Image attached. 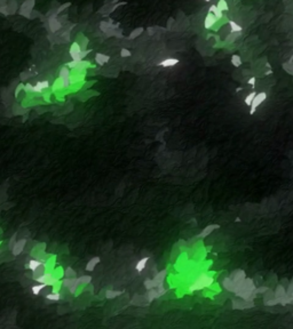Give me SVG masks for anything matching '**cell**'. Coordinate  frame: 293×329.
<instances>
[{"mask_svg":"<svg viewBox=\"0 0 293 329\" xmlns=\"http://www.w3.org/2000/svg\"><path fill=\"white\" fill-rule=\"evenodd\" d=\"M267 100V93L266 92H261L259 93V94H256L254 96V98H253V101H252V104L250 105V113L251 114H254L255 113V111H256V109L260 106L262 103L265 102Z\"/></svg>","mask_w":293,"mask_h":329,"instance_id":"6da1fadb","label":"cell"},{"mask_svg":"<svg viewBox=\"0 0 293 329\" xmlns=\"http://www.w3.org/2000/svg\"><path fill=\"white\" fill-rule=\"evenodd\" d=\"M36 281H37V282H40V283H45V285H47V286H54L55 283L57 282V279H56V277H54L52 273L45 272L43 275H40L39 278H37Z\"/></svg>","mask_w":293,"mask_h":329,"instance_id":"7a4b0ae2","label":"cell"},{"mask_svg":"<svg viewBox=\"0 0 293 329\" xmlns=\"http://www.w3.org/2000/svg\"><path fill=\"white\" fill-rule=\"evenodd\" d=\"M48 87H49L48 80H40L37 81L33 86H29V89H30V92L32 93H43Z\"/></svg>","mask_w":293,"mask_h":329,"instance_id":"3957f363","label":"cell"},{"mask_svg":"<svg viewBox=\"0 0 293 329\" xmlns=\"http://www.w3.org/2000/svg\"><path fill=\"white\" fill-rule=\"evenodd\" d=\"M27 242V239L24 238V239H20V240H16V242L14 243V246L11 247V253L14 256H18L23 251V249L25 247V245Z\"/></svg>","mask_w":293,"mask_h":329,"instance_id":"277c9868","label":"cell"},{"mask_svg":"<svg viewBox=\"0 0 293 329\" xmlns=\"http://www.w3.org/2000/svg\"><path fill=\"white\" fill-rule=\"evenodd\" d=\"M70 55H71V57L73 59V61H82V57L85 56V55L82 53V49H80L79 45H78L77 43H75L72 46H71Z\"/></svg>","mask_w":293,"mask_h":329,"instance_id":"5b68a950","label":"cell"},{"mask_svg":"<svg viewBox=\"0 0 293 329\" xmlns=\"http://www.w3.org/2000/svg\"><path fill=\"white\" fill-rule=\"evenodd\" d=\"M217 18L212 13H208L206 15V17H205V21H204V27L206 29V30H210V29H212V27H214V24L217 23Z\"/></svg>","mask_w":293,"mask_h":329,"instance_id":"8992f818","label":"cell"},{"mask_svg":"<svg viewBox=\"0 0 293 329\" xmlns=\"http://www.w3.org/2000/svg\"><path fill=\"white\" fill-rule=\"evenodd\" d=\"M179 59H163L162 62H159V66H163V68H172L174 65L179 64Z\"/></svg>","mask_w":293,"mask_h":329,"instance_id":"52a82bcc","label":"cell"},{"mask_svg":"<svg viewBox=\"0 0 293 329\" xmlns=\"http://www.w3.org/2000/svg\"><path fill=\"white\" fill-rule=\"evenodd\" d=\"M100 257L98 256H95V257H93V258H91L89 261H88V263L86 264V271H93L94 269H95V266L100 263Z\"/></svg>","mask_w":293,"mask_h":329,"instance_id":"ba28073f","label":"cell"},{"mask_svg":"<svg viewBox=\"0 0 293 329\" xmlns=\"http://www.w3.org/2000/svg\"><path fill=\"white\" fill-rule=\"evenodd\" d=\"M46 272V264H43V263H41V264L39 265L38 267L36 269V270H33V274H32V278H33V280H36L37 278H39L40 275H43V273Z\"/></svg>","mask_w":293,"mask_h":329,"instance_id":"9c48e42d","label":"cell"},{"mask_svg":"<svg viewBox=\"0 0 293 329\" xmlns=\"http://www.w3.org/2000/svg\"><path fill=\"white\" fill-rule=\"evenodd\" d=\"M208 13H212L214 16L217 17V20H221L223 17V11H220V9L217 8V5H211V7L208 8Z\"/></svg>","mask_w":293,"mask_h":329,"instance_id":"30bf717a","label":"cell"},{"mask_svg":"<svg viewBox=\"0 0 293 329\" xmlns=\"http://www.w3.org/2000/svg\"><path fill=\"white\" fill-rule=\"evenodd\" d=\"M109 59H110V57H109L108 55L101 54V53L96 54V56H95V62H96L98 65H104L105 63H108Z\"/></svg>","mask_w":293,"mask_h":329,"instance_id":"8fae6325","label":"cell"},{"mask_svg":"<svg viewBox=\"0 0 293 329\" xmlns=\"http://www.w3.org/2000/svg\"><path fill=\"white\" fill-rule=\"evenodd\" d=\"M148 261H149V257H143V258L140 259V261L136 263L135 270L137 271V272H142V271L146 269V263H148Z\"/></svg>","mask_w":293,"mask_h":329,"instance_id":"7c38bea8","label":"cell"},{"mask_svg":"<svg viewBox=\"0 0 293 329\" xmlns=\"http://www.w3.org/2000/svg\"><path fill=\"white\" fill-rule=\"evenodd\" d=\"M41 263H43V261H40V259H31V261H29V262L27 263L25 267L33 271V270H36V269H37V267H38Z\"/></svg>","mask_w":293,"mask_h":329,"instance_id":"4fadbf2b","label":"cell"},{"mask_svg":"<svg viewBox=\"0 0 293 329\" xmlns=\"http://www.w3.org/2000/svg\"><path fill=\"white\" fill-rule=\"evenodd\" d=\"M229 27H230V32L231 33H238L243 31V27H240L236 22L229 21Z\"/></svg>","mask_w":293,"mask_h":329,"instance_id":"5bb4252c","label":"cell"},{"mask_svg":"<svg viewBox=\"0 0 293 329\" xmlns=\"http://www.w3.org/2000/svg\"><path fill=\"white\" fill-rule=\"evenodd\" d=\"M45 298L48 299V301H53V302H57L61 299V294L57 291H53V293H49L47 295H45Z\"/></svg>","mask_w":293,"mask_h":329,"instance_id":"9a60e30c","label":"cell"},{"mask_svg":"<svg viewBox=\"0 0 293 329\" xmlns=\"http://www.w3.org/2000/svg\"><path fill=\"white\" fill-rule=\"evenodd\" d=\"M217 6V8H219L220 11H227L229 9L228 2H227L226 0H219Z\"/></svg>","mask_w":293,"mask_h":329,"instance_id":"2e32d148","label":"cell"},{"mask_svg":"<svg viewBox=\"0 0 293 329\" xmlns=\"http://www.w3.org/2000/svg\"><path fill=\"white\" fill-rule=\"evenodd\" d=\"M231 64H233V66H236V68L240 66V64H242V59H240L239 55H233V56H231Z\"/></svg>","mask_w":293,"mask_h":329,"instance_id":"e0dca14e","label":"cell"},{"mask_svg":"<svg viewBox=\"0 0 293 329\" xmlns=\"http://www.w3.org/2000/svg\"><path fill=\"white\" fill-rule=\"evenodd\" d=\"M45 287H47V285H45V283H40V285H34V286L32 287L33 295H39V294H40V291L43 290Z\"/></svg>","mask_w":293,"mask_h":329,"instance_id":"ac0fdd59","label":"cell"},{"mask_svg":"<svg viewBox=\"0 0 293 329\" xmlns=\"http://www.w3.org/2000/svg\"><path fill=\"white\" fill-rule=\"evenodd\" d=\"M79 286H80V283H79V281H78V278H76L75 282H73L68 289H69V291H70L71 294H77V290H78V287Z\"/></svg>","mask_w":293,"mask_h":329,"instance_id":"d6986e66","label":"cell"},{"mask_svg":"<svg viewBox=\"0 0 293 329\" xmlns=\"http://www.w3.org/2000/svg\"><path fill=\"white\" fill-rule=\"evenodd\" d=\"M255 95H256V93H255V92H251L250 94L247 95V96L245 97V100H244V101H245V104L250 106L251 104H252V101H253V98H254Z\"/></svg>","mask_w":293,"mask_h":329,"instance_id":"ffe728a7","label":"cell"},{"mask_svg":"<svg viewBox=\"0 0 293 329\" xmlns=\"http://www.w3.org/2000/svg\"><path fill=\"white\" fill-rule=\"evenodd\" d=\"M91 280H92V278L89 275H82L80 278H78V281H79L80 285H87V283L91 282Z\"/></svg>","mask_w":293,"mask_h":329,"instance_id":"44dd1931","label":"cell"},{"mask_svg":"<svg viewBox=\"0 0 293 329\" xmlns=\"http://www.w3.org/2000/svg\"><path fill=\"white\" fill-rule=\"evenodd\" d=\"M65 278H75L76 277V271L72 270L71 267H66L64 271Z\"/></svg>","mask_w":293,"mask_h":329,"instance_id":"7402d4cb","label":"cell"},{"mask_svg":"<svg viewBox=\"0 0 293 329\" xmlns=\"http://www.w3.org/2000/svg\"><path fill=\"white\" fill-rule=\"evenodd\" d=\"M120 55H121V57H128V56L132 55V53H130V50H128V49L123 48L120 50Z\"/></svg>","mask_w":293,"mask_h":329,"instance_id":"603a6c76","label":"cell"},{"mask_svg":"<svg viewBox=\"0 0 293 329\" xmlns=\"http://www.w3.org/2000/svg\"><path fill=\"white\" fill-rule=\"evenodd\" d=\"M255 81H256V79H255V77H252V78H250V79H249V81H247V84H249L250 86L254 87V86H255Z\"/></svg>","mask_w":293,"mask_h":329,"instance_id":"cb8c5ba5","label":"cell"},{"mask_svg":"<svg viewBox=\"0 0 293 329\" xmlns=\"http://www.w3.org/2000/svg\"><path fill=\"white\" fill-rule=\"evenodd\" d=\"M117 295H118V293H116V291H108L107 293V297L108 298H112V297L117 296Z\"/></svg>","mask_w":293,"mask_h":329,"instance_id":"d4e9b609","label":"cell"},{"mask_svg":"<svg viewBox=\"0 0 293 329\" xmlns=\"http://www.w3.org/2000/svg\"><path fill=\"white\" fill-rule=\"evenodd\" d=\"M15 242H16V239H15V236H14V237H13V238H11V242L8 243V248H11V247L14 246V243H15Z\"/></svg>","mask_w":293,"mask_h":329,"instance_id":"484cf974","label":"cell"},{"mask_svg":"<svg viewBox=\"0 0 293 329\" xmlns=\"http://www.w3.org/2000/svg\"><path fill=\"white\" fill-rule=\"evenodd\" d=\"M204 1H206V2H210V1H211V0H204Z\"/></svg>","mask_w":293,"mask_h":329,"instance_id":"4316f807","label":"cell"}]
</instances>
